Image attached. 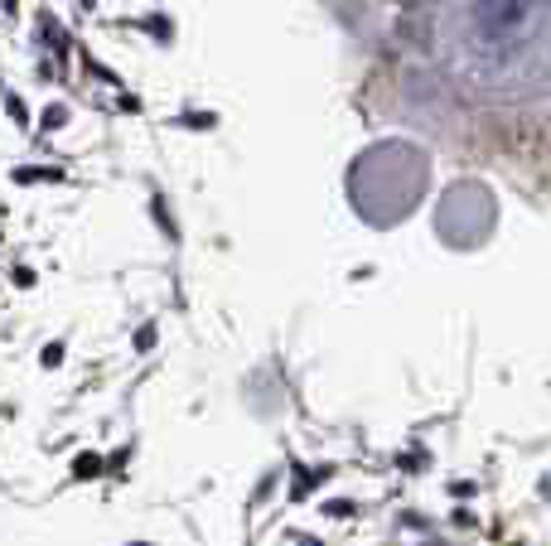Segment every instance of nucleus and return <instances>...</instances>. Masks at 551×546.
<instances>
[{
  "label": "nucleus",
  "mask_w": 551,
  "mask_h": 546,
  "mask_svg": "<svg viewBox=\"0 0 551 546\" xmlns=\"http://www.w3.org/2000/svg\"><path fill=\"white\" fill-rule=\"evenodd\" d=\"M547 0H474V34L484 44H503L513 39Z\"/></svg>",
  "instance_id": "1"
},
{
  "label": "nucleus",
  "mask_w": 551,
  "mask_h": 546,
  "mask_svg": "<svg viewBox=\"0 0 551 546\" xmlns=\"http://www.w3.org/2000/svg\"><path fill=\"white\" fill-rule=\"evenodd\" d=\"M73 474H78V479H97V474H102V459H97V454H83V459L73 464Z\"/></svg>",
  "instance_id": "2"
},
{
  "label": "nucleus",
  "mask_w": 551,
  "mask_h": 546,
  "mask_svg": "<svg viewBox=\"0 0 551 546\" xmlns=\"http://www.w3.org/2000/svg\"><path fill=\"white\" fill-rule=\"evenodd\" d=\"M58 363H63V343H49L44 348V367H58Z\"/></svg>",
  "instance_id": "3"
}]
</instances>
